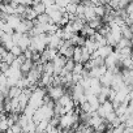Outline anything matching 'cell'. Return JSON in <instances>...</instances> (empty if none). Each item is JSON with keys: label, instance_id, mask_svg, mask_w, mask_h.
<instances>
[{"label": "cell", "instance_id": "obj_24", "mask_svg": "<svg viewBox=\"0 0 133 133\" xmlns=\"http://www.w3.org/2000/svg\"><path fill=\"white\" fill-rule=\"evenodd\" d=\"M0 133H2V132H0Z\"/></svg>", "mask_w": 133, "mask_h": 133}, {"label": "cell", "instance_id": "obj_13", "mask_svg": "<svg viewBox=\"0 0 133 133\" xmlns=\"http://www.w3.org/2000/svg\"><path fill=\"white\" fill-rule=\"evenodd\" d=\"M43 73L48 75V76H54V65L52 61H47L43 64Z\"/></svg>", "mask_w": 133, "mask_h": 133}, {"label": "cell", "instance_id": "obj_20", "mask_svg": "<svg viewBox=\"0 0 133 133\" xmlns=\"http://www.w3.org/2000/svg\"><path fill=\"white\" fill-rule=\"evenodd\" d=\"M2 31L4 33V34H8V35H12L13 33H15V30L12 29V28H9L7 24H4V26H3V29H2Z\"/></svg>", "mask_w": 133, "mask_h": 133}, {"label": "cell", "instance_id": "obj_12", "mask_svg": "<svg viewBox=\"0 0 133 133\" xmlns=\"http://www.w3.org/2000/svg\"><path fill=\"white\" fill-rule=\"evenodd\" d=\"M21 89L20 88H17V86H12V88H9V93H8V98L9 99H13V98H18L20 97V94H21Z\"/></svg>", "mask_w": 133, "mask_h": 133}, {"label": "cell", "instance_id": "obj_22", "mask_svg": "<svg viewBox=\"0 0 133 133\" xmlns=\"http://www.w3.org/2000/svg\"><path fill=\"white\" fill-rule=\"evenodd\" d=\"M11 130H12L13 133H21V127L16 123V124H13V125L11 127Z\"/></svg>", "mask_w": 133, "mask_h": 133}, {"label": "cell", "instance_id": "obj_18", "mask_svg": "<svg viewBox=\"0 0 133 133\" xmlns=\"http://www.w3.org/2000/svg\"><path fill=\"white\" fill-rule=\"evenodd\" d=\"M9 52L15 56V57H17V56H20V55H22V50L18 47V46H13L11 50H9Z\"/></svg>", "mask_w": 133, "mask_h": 133}, {"label": "cell", "instance_id": "obj_14", "mask_svg": "<svg viewBox=\"0 0 133 133\" xmlns=\"http://www.w3.org/2000/svg\"><path fill=\"white\" fill-rule=\"evenodd\" d=\"M90 60V54L86 51L85 47H81V59H80V63L81 64H85Z\"/></svg>", "mask_w": 133, "mask_h": 133}, {"label": "cell", "instance_id": "obj_11", "mask_svg": "<svg viewBox=\"0 0 133 133\" xmlns=\"http://www.w3.org/2000/svg\"><path fill=\"white\" fill-rule=\"evenodd\" d=\"M120 33H121V38L128 39V41L132 39V28H129L127 25H123L120 28Z\"/></svg>", "mask_w": 133, "mask_h": 133}, {"label": "cell", "instance_id": "obj_23", "mask_svg": "<svg viewBox=\"0 0 133 133\" xmlns=\"http://www.w3.org/2000/svg\"><path fill=\"white\" fill-rule=\"evenodd\" d=\"M4 133H13V132H12V130H11V128H8V129H7V130H5V132H4Z\"/></svg>", "mask_w": 133, "mask_h": 133}, {"label": "cell", "instance_id": "obj_5", "mask_svg": "<svg viewBox=\"0 0 133 133\" xmlns=\"http://www.w3.org/2000/svg\"><path fill=\"white\" fill-rule=\"evenodd\" d=\"M20 21H21V17H20V16H17V15H11V16H8L5 24L15 30V29L17 28V25L20 24Z\"/></svg>", "mask_w": 133, "mask_h": 133}, {"label": "cell", "instance_id": "obj_7", "mask_svg": "<svg viewBox=\"0 0 133 133\" xmlns=\"http://www.w3.org/2000/svg\"><path fill=\"white\" fill-rule=\"evenodd\" d=\"M33 61L31 60H25L22 64H21V66H20V72H21V75H22V77H25L28 73H29V71L33 68Z\"/></svg>", "mask_w": 133, "mask_h": 133}, {"label": "cell", "instance_id": "obj_4", "mask_svg": "<svg viewBox=\"0 0 133 133\" xmlns=\"http://www.w3.org/2000/svg\"><path fill=\"white\" fill-rule=\"evenodd\" d=\"M111 82H112V72L106 71V73L99 78V84H101V86L110 88V86H111Z\"/></svg>", "mask_w": 133, "mask_h": 133}, {"label": "cell", "instance_id": "obj_2", "mask_svg": "<svg viewBox=\"0 0 133 133\" xmlns=\"http://www.w3.org/2000/svg\"><path fill=\"white\" fill-rule=\"evenodd\" d=\"M34 28L33 22L31 21H28V20H21L20 24L17 25V28L15 29L16 33H20V34H28L31 29Z\"/></svg>", "mask_w": 133, "mask_h": 133}, {"label": "cell", "instance_id": "obj_1", "mask_svg": "<svg viewBox=\"0 0 133 133\" xmlns=\"http://www.w3.org/2000/svg\"><path fill=\"white\" fill-rule=\"evenodd\" d=\"M46 91L48 93L47 95L50 97V99H51L52 102H57V101L64 95L65 89H64L63 86H51V88L46 89Z\"/></svg>", "mask_w": 133, "mask_h": 133}, {"label": "cell", "instance_id": "obj_9", "mask_svg": "<svg viewBox=\"0 0 133 133\" xmlns=\"http://www.w3.org/2000/svg\"><path fill=\"white\" fill-rule=\"evenodd\" d=\"M31 9L35 12V15H37V16L43 15V13L46 12V7L43 5V3H42V2H33V7H31Z\"/></svg>", "mask_w": 133, "mask_h": 133}, {"label": "cell", "instance_id": "obj_16", "mask_svg": "<svg viewBox=\"0 0 133 133\" xmlns=\"http://www.w3.org/2000/svg\"><path fill=\"white\" fill-rule=\"evenodd\" d=\"M73 66H75V63H73V60L72 59H68L66 60V63H65V65H64V71L66 72V73H72V71H73Z\"/></svg>", "mask_w": 133, "mask_h": 133}, {"label": "cell", "instance_id": "obj_8", "mask_svg": "<svg viewBox=\"0 0 133 133\" xmlns=\"http://www.w3.org/2000/svg\"><path fill=\"white\" fill-rule=\"evenodd\" d=\"M17 46H18L22 51L28 50L29 46H30V37H29L28 34H22V37H21V39H20V42H18Z\"/></svg>", "mask_w": 133, "mask_h": 133}, {"label": "cell", "instance_id": "obj_15", "mask_svg": "<svg viewBox=\"0 0 133 133\" xmlns=\"http://www.w3.org/2000/svg\"><path fill=\"white\" fill-rule=\"evenodd\" d=\"M101 107H102L104 115H107V114H110V112H114V107H112L111 102H108V101H106L103 104H101Z\"/></svg>", "mask_w": 133, "mask_h": 133}, {"label": "cell", "instance_id": "obj_6", "mask_svg": "<svg viewBox=\"0 0 133 133\" xmlns=\"http://www.w3.org/2000/svg\"><path fill=\"white\" fill-rule=\"evenodd\" d=\"M95 52H97V55H98L99 57L106 59L108 55H111V54L114 52V48H112V47H110V46H103V47H99Z\"/></svg>", "mask_w": 133, "mask_h": 133}, {"label": "cell", "instance_id": "obj_10", "mask_svg": "<svg viewBox=\"0 0 133 133\" xmlns=\"http://www.w3.org/2000/svg\"><path fill=\"white\" fill-rule=\"evenodd\" d=\"M88 26L90 28V29H93V30H99L102 26H103V21H102V18H99V17H95L94 20H91V21H89L88 22Z\"/></svg>", "mask_w": 133, "mask_h": 133}, {"label": "cell", "instance_id": "obj_21", "mask_svg": "<svg viewBox=\"0 0 133 133\" xmlns=\"http://www.w3.org/2000/svg\"><path fill=\"white\" fill-rule=\"evenodd\" d=\"M80 110H81V112H90V106H89V103L85 102V103L80 104Z\"/></svg>", "mask_w": 133, "mask_h": 133}, {"label": "cell", "instance_id": "obj_19", "mask_svg": "<svg viewBox=\"0 0 133 133\" xmlns=\"http://www.w3.org/2000/svg\"><path fill=\"white\" fill-rule=\"evenodd\" d=\"M21 37H22V34H20V33H16V31L12 34V43H13V46H17V44H18V42H20Z\"/></svg>", "mask_w": 133, "mask_h": 133}, {"label": "cell", "instance_id": "obj_17", "mask_svg": "<svg viewBox=\"0 0 133 133\" xmlns=\"http://www.w3.org/2000/svg\"><path fill=\"white\" fill-rule=\"evenodd\" d=\"M82 71H84V65H82L81 63H75L72 75H80V76H81V72H82Z\"/></svg>", "mask_w": 133, "mask_h": 133}, {"label": "cell", "instance_id": "obj_3", "mask_svg": "<svg viewBox=\"0 0 133 133\" xmlns=\"http://www.w3.org/2000/svg\"><path fill=\"white\" fill-rule=\"evenodd\" d=\"M106 71H107V68L103 65V66H98V68H93L90 72H89V77L90 78H101L104 73H106Z\"/></svg>", "mask_w": 133, "mask_h": 133}]
</instances>
